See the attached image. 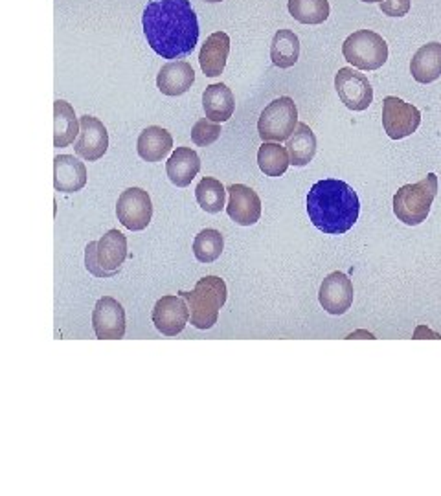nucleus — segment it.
I'll use <instances>...</instances> for the list:
<instances>
[{
  "mask_svg": "<svg viewBox=\"0 0 441 496\" xmlns=\"http://www.w3.org/2000/svg\"><path fill=\"white\" fill-rule=\"evenodd\" d=\"M437 195V175L428 173L416 184H404L394 195V213L404 225L418 226L430 213Z\"/></svg>",
  "mask_w": 441,
  "mask_h": 496,
  "instance_id": "obj_4",
  "label": "nucleus"
},
{
  "mask_svg": "<svg viewBox=\"0 0 441 496\" xmlns=\"http://www.w3.org/2000/svg\"><path fill=\"white\" fill-rule=\"evenodd\" d=\"M346 61L359 70H377L388 61V44L373 30H357L342 44Z\"/></svg>",
  "mask_w": 441,
  "mask_h": 496,
  "instance_id": "obj_6",
  "label": "nucleus"
},
{
  "mask_svg": "<svg viewBox=\"0 0 441 496\" xmlns=\"http://www.w3.org/2000/svg\"><path fill=\"white\" fill-rule=\"evenodd\" d=\"M182 296L190 309V322L193 328L211 329L219 318V311L225 307L226 298H228V289H226L225 280L217 276H206L197 281L195 289L190 292H179Z\"/></svg>",
  "mask_w": 441,
  "mask_h": 496,
  "instance_id": "obj_3",
  "label": "nucleus"
},
{
  "mask_svg": "<svg viewBox=\"0 0 441 496\" xmlns=\"http://www.w3.org/2000/svg\"><path fill=\"white\" fill-rule=\"evenodd\" d=\"M410 74L418 83L428 85L441 78V42H427L414 54Z\"/></svg>",
  "mask_w": 441,
  "mask_h": 496,
  "instance_id": "obj_20",
  "label": "nucleus"
},
{
  "mask_svg": "<svg viewBox=\"0 0 441 496\" xmlns=\"http://www.w3.org/2000/svg\"><path fill=\"white\" fill-rule=\"evenodd\" d=\"M228 217L240 226L256 225L261 217V199L252 187L244 184L228 186Z\"/></svg>",
  "mask_w": 441,
  "mask_h": 496,
  "instance_id": "obj_15",
  "label": "nucleus"
},
{
  "mask_svg": "<svg viewBox=\"0 0 441 496\" xmlns=\"http://www.w3.org/2000/svg\"><path fill=\"white\" fill-rule=\"evenodd\" d=\"M298 125V108L291 98L282 96L263 108L258 132L263 142H285Z\"/></svg>",
  "mask_w": 441,
  "mask_h": 496,
  "instance_id": "obj_7",
  "label": "nucleus"
},
{
  "mask_svg": "<svg viewBox=\"0 0 441 496\" xmlns=\"http://www.w3.org/2000/svg\"><path fill=\"white\" fill-rule=\"evenodd\" d=\"M421 123V113L404 99L388 96L383 101V127L392 140H403L414 135Z\"/></svg>",
  "mask_w": 441,
  "mask_h": 496,
  "instance_id": "obj_8",
  "label": "nucleus"
},
{
  "mask_svg": "<svg viewBox=\"0 0 441 496\" xmlns=\"http://www.w3.org/2000/svg\"><path fill=\"white\" fill-rule=\"evenodd\" d=\"M173 149V136L164 127L151 125L140 132L137 142V151L146 162H160Z\"/></svg>",
  "mask_w": 441,
  "mask_h": 496,
  "instance_id": "obj_22",
  "label": "nucleus"
},
{
  "mask_svg": "<svg viewBox=\"0 0 441 496\" xmlns=\"http://www.w3.org/2000/svg\"><path fill=\"white\" fill-rule=\"evenodd\" d=\"M204 2H211L213 4V2H223V0H204Z\"/></svg>",
  "mask_w": 441,
  "mask_h": 496,
  "instance_id": "obj_33",
  "label": "nucleus"
},
{
  "mask_svg": "<svg viewBox=\"0 0 441 496\" xmlns=\"http://www.w3.org/2000/svg\"><path fill=\"white\" fill-rule=\"evenodd\" d=\"M220 132H223V129H220L219 123L210 122L208 118H201V120L193 125L192 140L193 144L199 145V147H208V145H211L219 138Z\"/></svg>",
  "mask_w": 441,
  "mask_h": 496,
  "instance_id": "obj_30",
  "label": "nucleus"
},
{
  "mask_svg": "<svg viewBox=\"0 0 441 496\" xmlns=\"http://www.w3.org/2000/svg\"><path fill=\"white\" fill-rule=\"evenodd\" d=\"M195 199L204 211L219 213L226 206V190L217 178L204 177L195 190Z\"/></svg>",
  "mask_w": 441,
  "mask_h": 496,
  "instance_id": "obj_28",
  "label": "nucleus"
},
{
  "mask_svg": "<svg viewBox=\"0 0 441 496\" xmlns=\"http://www.w3.org/2000/svg\"><path fill=\"white\" fill-rule=\"evenodd\" d=\"M318 302L325 313L340 316L353 304V283L344 272H331L320 285Z\"/></svg>",
  "mask_w": 441,
  "mask_h": 496,
  "instance_id": "obj_14",
  "label": "nucleus"
},
{
  "mask_svg": "<svg viewBox=\"0 0 441 496\" xmlns=\"http://www.w3.org/2000/svg\"><path fill=\"white\" fill-rule=\"evenodd\" d=\"M258 166L267 177H282L291 166L285 145L280 142H263L258 149Z\"/></svg>",
  "mask_w": 441,
  "mask_h": 496,
  "instance_id": "obj_26",
  "label": "nucleus"
},
{
  "mask_svg": "<svg viewBox=\"0 0 441 496\" xmlns=\"http://www.w3.org/2000/svg\"><path fill=\"white\" fill-rule=\"evenodd\" d=\"M116 217L131 232L146 230L153 219V202L149 193L142 187H127L118 197Z\"/></svg>",
  "mask_w": 441,
  "mask_h": 496,
  "instance_id": "obj_9",
  "label": "nucleus"
},
{
  "mask_svg": "<svg viewBox=\"0 0 441 496\" xmlns=\"http://www.w3.org/2000/svg\"><path fill=\"white\" fill-rule=\"evenodd\" d=\"M202 107L210 122H228L235 111V98L225 83H213L202 94Z\"/></svg>",
  "mask_w": 441,
  "mask_h": 496,
  "instance_id": "obj_21",
  "label": "nucleus"
},
{
  "mask_svg": "<svg viewBox=\"0 0 441 496\" xmlns=\"http://www.w3.org/2000/svg\"><path fill=\"white\" fill-rule=\"evenodd\" d=\"M127 259V237L118 230H108L99 241L85 248V267L96 278L116 276Z\"/></svg>",
  "mask_w": 441,
  "mask_h": 496,
  "instance_id": "obj_5",
  "label": "nucleus"
},
{
  "mask_svg": "<svg viewBox=\"0 0 441 496\" xmlns=\"http://www.w3.org/2000/svg\"><path fill=\"white\" fill-rule=\"evenodd\" d=\"M285 149L289 153V160L291 166L296 168H305V166L313 162L316 155V136L315 132L311 131V127L307 123H298L289 138H287Z\"/></svg>",
  "mask_w": 441,
  "mask_h": 496,
  "instance_id": "obj_24",
  "label": "nucleus"
},
{
  "mask_svg": "<svg viewBox=\"0 0 441 496\" xmlns=\"http://www.w3.org/2000/svg\"><path fill=\"white\" fill-rule=\"evenodd\" d=\"M80 135V118L65 99L54 101V147H68Z\"/></svg>",
  "mask_w": 441,
  "mask_h": 496,
  "instance_id": "obj_23",
  "label": "nucleus"
},
{
  "mask_svg": "<svg viewBox=\"0 0 441 496\" xmlns=\"http://www.w3.org/2000/svg\"><path fill=\"white\" fill-rule=\"evenodd\" d=\"M195 72L188 61H169L156 75V87L166 96H182L192 89Z\"/></svg>",
  "mask_w": 441,
  "mask_h": 496,
  "instance_id": "obj_18",
  "label": "nucleus"
},
{
  "mask_svg": "<svg viewBox=\"0 0 441 496\" xmlns=\"http://www.w3.org/2000/svg\"><path fill=\"white\" fill-rule=\"evenodd\" d=\"M147 44L162 59H184L199 42V17L190 0H149L142 15Z\"/></svg>",
  "mask_w": 441,
  "mask_h": 496,
  "instance_id": "obj_1",
  "label": "nucleus"
},
{
  "mask_svg": "<svg viewBox=\"0 0 441 496\" xmlns=\"http://www.w3.org/2000/svg\"><path fill=\"white\" fill-rule=\"evenodd\" d=\"M201 171V159L192 147H177L166 162V173L177 187H188Z\"/></svg>",
  "mask_w": 441,
  "mask_h": 496,
  "instance_id": "obj_19",
  "label": "nucleus"
},
{
  "mask_svg": "<svg viewBox=\"0 0 441 496\" xmlns=\"http://www.w3.org/2000/svg\"><path fill=\"white\" fill-rule=\"evenodd\" d=\"M335 89L338 98L349 111L361 113L373 104V87L361 70L355 68H340L335 75Z\"/></svg>",
  "mask_w": 441,
  "mask_h": 496,
  "instance_id": "obj_10",
  "label": "nucleus"
},
{
  "mask_svg": "<svg viewBox=\"0 0 441 496\" xmlns=\"http://www.w3.org/2000/svg\"><path fill=\"white\" fill-rule=\"evenodd\" d=\"M108 149V132L105 125L99 122L98 118L85 116L80 118V138L75 140L74 151L75 155L81 156L83 160L96 162L104 159V155Z\"/></svg>",
  "mask_w": 441,
  "mask_h": 496,
  "instance_id": "obj_13",
  "label": "nucleus"
},
{
  "mask_svg": "<svg viewBox=\"0 0 441 496\" xmlns=\"http://www.w3.org/2000/svg\"><path fill=\"white\" fill-rule=\"evenodd\" d=\"M223 250H225V239L220 232L213 228L202 230L193 239V254L199 263H213L220 258Z\"/></svg>",
  "mask_w": 441,
  "mask_h": 496,
  "instance_id": "obj_29",
  "label": "nucleus"
},
{
  "mask_svg": "<svg viewBox=\"0 0 441 496\" xmlns=\"http://www.w3.org/2000/svg\"><path fill=\"white\" fill-rule=\"evenodd\" d=\"M311 223L328 235H342L352 230L361 216V201L349 184L338 178H324L307 193Z\"/></svg>",
  "mask_w": 441,
  "mask_h": 496,
  "instance_id": "obj_2",
  "label": "nucleus"
},
{
  "mask_svg": "<svg viewBox=\"0 0 441 496\" xmlns=\"http://www.w3.org/2000/svg\"><path fill=\"white\" fill-rule=\"evenodd\" d=\"M300 39L292 30H278L271 44V59L278 68H291L300 59Z\"/></svg>",
  "mask_w": 441,
  "mask_h": 496,
  "instance_id": "obj_25",
  "label": "nucleus"
},
{
  "mask_svg": "<svg viewBox=\"0 0 441 496\" xmlns=\"http://www.w3.org/2000/svg\"><path fill=\"white\" fill-rule=\"evenodd\" d=\"M412 0H383L380 11L388 17H404L410 11Z\"/></svg>",
  "mask_w": 441,
  "mask_h": 496,
  "instance_id": "obj_31",
  "label": "nucleus"
},
{
  "mask_svg": "<svg viewBox=\"0 0 441 496\" xmlns=\"http://www.w3.org/2000/svg\"><path fill=\"white\" fill-rule=\"evenodd\" d=\"M92 328L99 340H118L125 335V311L113 296H104L92 311Z\"/></svg>",
  "mask_w": 441,
  "mask_h": 496,
  "instance_id": "obj_11",
  "label": "nucleus"
},
{
  "mask_svg": "<svg viewBox=\"0 0 441 496\" xmlns=\"http://www.w3.org/2000/svg\"><path fill=\"white\" fill-rule=\"evenodd\" d=\"M362 2H366V4H375V2H383V0H362Z\"/></svg>",
  "mask_w": 441,
  "mask_h": 496,
  "instance_id": "obj_32",
  "label": "nucleus"
},
{
  "mask_svg": "<svg viewBox=\"0 0 441 496\" xmlns=\"http://www.w3.org/2000/svg\"><path fill=\"white\" fill-rule=\"evenodd\" d=\"M289 13L302 24H322L331 15L329 0H289Z\"/></svg>",
  "mask_w": 441,
  "mask_h": 496,
  "instance_id": "obj_27",
  "label": "nucleus"
},
{
  "mask_svg": "<svg viewBox=\"0 0 441 496\" xmlns=\"http://www.w3.org/2000/svg\"><path fill=\"white\" fill-rule=\"evenodd\" d=\"M153 323L166 337H177L190 320L188 304L182 296H162L153 309Z\"/></svg>",
  "mask_w": 441,
  "mask_h": 496,
  "instance_id": "obj_12",
  "label": "nucleus"
},
{
  "mask_svg": "<svg viewBox=\"0 0 441 496\" xmlns=\"http://www.w3.org/2000/svg\"><path fill=\"white\" fill-rule=\"evenodd\" d=\"M230 54V37L225 32L211 33L206 41L202 42L199 52V65L202 74L206 78H217L225 72L226 61Z\"/></svg>",
  "mask_w": 441,
  "mask_h": 496,
  "instance_id": "obj_16",
  "label": "nucleus"
},
{
  "mask_svg": "<svg viewBox=\"0 0 441 496\" xmlns=\"http://www.w3.org/2000/svg\"><path fill=\"white\" fill-rule=\"evenodd\" d=\"M87 168L72 155H57L54 159V187L56 192L75 193L87 186Z\"/></svg>",
  "mask_w": 441,
  "mask_h": 496,
  "instance_id": "obj_17",
  "label": "nucleus"
}]
</instances>
